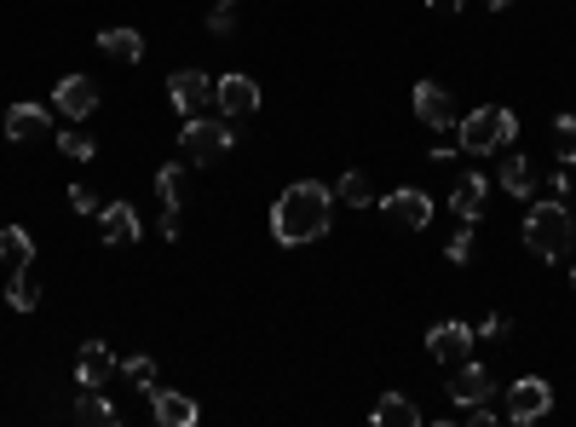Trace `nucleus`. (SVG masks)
Wrapping results in <instances>:
<instances>
[{"mask_svg": "<svg viewBox=\"0 0 576 427\" xmlns=\"http://www.w3.org/2000/svg\"><path fill=\"white\" fill-rule=\"evenodd\" d=\"M335 226V191L317 186V179H300L272 202V237L283 249H305V242H323Z\"/></svg>", "mask_w": 576, "mask_h": 427, "instance_id": "1", "label": "nucleus"}, {"mask_svg": "<svg viewBox=\"0 0 576 427\" xmlns=\"http://www.w3.org/2000/svg\"><path fill=\"white\" fill-rule=\"evenodd\" d=\"M513 139H519V116L502 110V105H484L456 121V145L461 156H490V151H507Z\"/></svg>", "mask_w": 576, "mask_h": 427, "instance_id": "2", "label": "nucleus"}, {"mask_svg": "<svg viewBox=\"0 0 576 427\" xmlns=\"http://www.w3.org/2000/svg\"><path fill=\"white\" fill-rule=\"evenodd\" d=\"M571 209L565 202H530V214H525V249L537 254V260H560L571 249Z\"/></svg>", "mask_w": 576, "mask_h": 427, "instance_id": "3", "label": "nucleus"}, {"mask_svg": "<svg viewBox=\"0 0 576 427\" xmlns=\"http://www.w3.org/2000/svg\"><path fill=\"white\" fill-rule=\"evenodd\" d=\"M237 145V128H231V116H184V128H179V151L184 162H219L225 151Z\"/></svg>", "mask_w": 576, "mask_h": 427, "instance_id": "4", "label": "nucleus"}, {"mask_svg": "<svg viewBox=\"0 0 576 427\" xmlns=\"http://www.w3.org/2000/svg\"><path fill=\"white\" fill-rule=\"evenodd\" d=\"M553 411V388H548V381L542 376H519V381H513V388H507V422L513 427H525V422H542Z\"/></svg>", "mask_w": 576, "mask_h": 427, "instance_id": "5", "label": "nucleus"}, {"mask_svg": "<svg viewBox=\"0 0 576 427\" xmlns=\"http://www.w3.org/2000/svg\"><path fill=\"white\" fill-rule=\"evenodd\" d=\"M472 341H479L472 323L444 318V323H432V330H427V353L439 358V364H461V358H472Z\"/></svg>", "mask_w": 576, "mask_h": 427, "instance_id": "6", "label": "nucleus"}, {"mask_svg": "<svg viewBox=\"0 0 576 427\" xmlns=\"http://www.w3.org/2000/svg\"><path fill=\"white\" fill-rule=\"evenodd\" d=\"M168 98H173L179 116H202V110L214 105V81L202 75V70H173L168 75Z\"/></svg>", "mask_w": 576, "mask_h": 427, "instance_id": "7", "label": "nucleus"}, {"mask_svg": "<svg viewBox=\"0 0 576 427\" xmlns=\"http://www.w3.org/2000/svg\"><path fill=\"white\" fill-rule=\"evenodd\" d=\"M214 105L231 116V121H242V116H254V110H260V87H254V81L242 75V70H231V75H219V81H214Z\"/></svg>", "mask_w": 576, "mask_h": 427, "instance_id": "8", "label": "nucleus"}, {"mask_svg": "<svg viewBox=\"0 0 576 427\" xmlns=\"http://www.w3.org/2000/svg\"><path fill=\"white\" fill-rule=\"evenodd\" d=\"M449 399H456L461 411H472V404H490V399H496V381H490L484 364L461 358V364H456V376H449Z\"/></svg>", "mask_w": 576, "mask_h": 427, "instance_id": "9", "label": "nucleus"}, {"mask_svg": "<svg viewBox=\"0 0 576 427\" xmlns=\"http://www.w3.org/2000/svg\"><path fill=\"white\" fill-rule=\"evenodd\" d=\"M52 110H64L70 121H87L98 110V81L93 75H64L52 87Z\"/></svg>", "mask_w": 576, "mask_h": 427, "instance_id": "10", "label": "nucleus"}, {"mask_svg": "<svg viewBox=\"0 0 576 427\" xmlns=\"http://www.w3.org/2000/svg\"><path fill=\"white\" fill-rule=\"evenodd\" d=\"M416 116L427 121V128H456V98H449V87H444V81H416Z\"/></svg>", "mask_w": 576, "mask_h": 427, "instance_id": "11", "label": "nucleus"}, {"mask_svg": "<svg viewBox=\"0 0 576 427\" xmlns=\"http://www.w3.org/2000/svg\"><path fill=\"white\" fill-rule=\"evenodd\" d=\"M47 133H52V110L47 105H29V98H24V105L7 110V139H12V145H40Z\"/></svg>", "mask_w": 576, "mask_h": 427, "instance_id": "12", "label": "nucleus"}, {"mask_svg": "<svg viewBox=\"0 0 576 427\" xmlns=\"http://www.w3.org/2000/svg\"><path fill=\"white\" fill-rule=\"evenodd\" d=\"M381 209L393 214L404 232H427V226H432V197H427V191H416V186H398L393 197L381 202Z\"/></svg>", "mask_w": 576, "mask_h": 427, "instance_id": "13", "label": "nucleus"}, {"mask_svg": "<svg viewBox=\"0 0 576 427\" xmlns=\"http://www.w3.org/2000/svg\"><path fill=\"white\" fill-rule=\"evenodd\" d=\"M98 232H105V242L110 249H133L139 242V209L133 202H105V209H98Z\"/></svg>", "mask_w": 576, "mask_h": 427, "instance_id": "14", "label": "nucleus"}, {"mask_svg": "<svg viewBox=\"0 0 576 427\" xmlns=\"http://www.w3.org/2000/svg\"><path fill=\"white\" fill-rule=\"evenodd\" d=\"M144 399H151V416H156L161 427H196V399H191V393H179V388H151Z\"/></svg>", "mask_w": 576, "mask_h": 427, "instance_id": "15", "label": "nucleus"}, {"mask_svg": "<svg viewBox=\"0 0 576 427\" xmlns=\"http://www.w3.org/2000/svg\"><path fill=\"white\" fill-rule=\"evenodd\" d=\"M110 370H116V358H110L105 341H81V353H75V381L81 388H105Z\"/></svg>", "mask_w": 576, "mask_h": 427, "instance_id": "16", "label": "nucleus"}, {"mask_svg": "<svg viewBox=\"0 0 576 427\" xmlns=\"http://www.w3.org/2000/svg\"><path fill=\"white\" fill-rule=\"evenodd\" d=\"M369 422L375 427H421V404L409 393H381V404L369 411Z\"/></svg>", "mask_w": 576, "mask_h": 427, "instance_id": "17", "label": "nucleus"}, {"mask_svg": "<svg viewBox=\"0 0 576 427\" xmlns=\"http://www.w3.org/2000/svg\"><path fill=\"white\" fill-rule=\"evenodd\" d=\"M484 191H490V186H484V174H461V179H456V191H449V209H456L467 226H472V220L484 214Z\"/></svg>", "mask_w": 576, "mask_h": 427, "instance_id": "18", "label": "nucleus"}, {"mask_svg": "<svg viewBox=\"0 0 576 427\" xmlns=\"http://www.w3.org/2000/svg\"><path fill=\"white\" fill-rule=\"evenodd\" d=\"M98 52H110L116 64H139V58H144V35L128 29V24H116V29L98 35Z\"/></svg>", "mask_w": 576, "mask_h": 427, "instance_id": "19", "label": "nucleus"}, {"mask_svg": "<svg viewBox=\"0 0 576 427\" xmlns=\"http://www.w3.org/2000/svg\"><path fill=\"white\" fill-rule=\"evenodd\" d=\"M75 422H87V427H116L121 416H116V404L105 399V388H81V399H75Z\"/></svg>", "mask_w": 576, "mask_h": 427, "instance_id": "20", "label": "nucleus"}, {"mask_svg": "<svg viewBox=\"0 0 576 427\" xmlns=\"http://www.w3.org/2000/svg\"><path fill=\"white\" fill-rule=\"evenodd\" d=\"M35 260V242H29V232L24 226H0V266H29Z\"/></svg>", "mask_w": 576, "mask_h": 427, "instance_id": "21", "label": "nucleus"}, {"mask_svg": "<svg viewBox=\"0 0 576 427\" xmlns=\"http://www.w3.org/2000/svg\"><path fill=\"white\" fill-rule=\"evenodd\" d=\"M502 186L519 197V202H530V191H537V174H530V156H502Z\"/></svg>", "mask_w": 576, "mask_h": 427, "instance_id": "22", "label": "nucleus"}, {"mask_svg": "<svg viewBox=\"0 0 576 427\" xmlns=\"http://www.w3.org/2000/svg\"><path fill=\"white\" fill-rule=\"evenodd\" d=\"M156 197H161V214H179V202H184V162H168V168L156 174Z\"/></svg>", "mask_w": 576, "mask_h": 427, "instance_id": "23", "label": "nucleus"}, {"mask_svg": "<svg viewBox=\"0 0 576 427\" xmlns=\"http://www.w3.org/2000/svg\"><path fill=\"white\" fill-rule=\"evenodd\" d=\"M7 300H12V312H35V307H40V283H35V272H29V266H17V272H12Z\"/></svg>", "mask_w": 576, "mask_h": 427, "instance_id": "24", "label": "nucleus"}, {"mask_svg": "<svg viewBox=\"0 0 576 427\" xmlns=\"http://www.w3.org/2000/svg\"><path fill=\"white\" fill-rule=\"evenodd\" d=\"M340 202L346 209H369V202H375V186H369V174H340Z\"/></svg>", "mask_w": 576, "mask_h": 427, "instance_id": "25", "label": "nucleus"}, {"mask_svg": "<svg viewBox=\"0 0 576 427\" xmlns=\"http://www.w3.org/2000/svg\"><path fill=\"white\" fill-rule=\"evenodd\" d=\"M121 376H128L133 388H144V393H151V388H156V358H144V353H128V358H121Z\"/></svg>", "mask_w": 576, "mask_h": 427, "instance_id": "26", "label": "nucleus"}, {"mask_svg": "<svg viewBox=\"0 0 576 427\" xmlns=\"http://www.w3.org/2000/svg\"><path fill=\"white\" fill-rule=\"evenodd\" d=\"M444 254L456 260V266H472V254H479V242H472V226H467V220H461V232L444 242Z\"/></svg>", "mask_w": 576, "mask_h": 427, "instance_id": "27", "label": "nucleus"}, {"mask_svg": "<svg viewBox=\"0 0 576 427\" xmlns=\"http://www.w3.org/2000/svg\"><path fill=\"white\" fill-rule=\"evenodd\" d=\"M553 139H560L565 168H576V116H553Z\"/></svg>", "mask_w": 576, "mask_h": 427, "instance_id": "28", "label": "nucleus"}, {"mask_svg": "<svg viewBox=\"0 0 576 427\" xmlns=\"http://www.w3.org/2000/svg\"><path fill=\"white\" fill-rule=\"evenodd\" d=\"M58 156H70V162H93V139H87V133H58Z\"/></svg>", "mask_w": 576, "mask_h": 427, "instance_id": "29", "label": "nucleus"}, {"mask_svg": "<svg viewBox=\"0 0 576 427\" xmlns=\"http://www.w3.org/2000/svg\"><path fill=\"white\" fill-rule=\"evenodd\" d=\"M208 29H214V35H231V29H237V0H219L214 17H208Z\"/></svg>", "mask_w": 576, "mask_h": 427, "instance_id": "30", "label": "nucleus"}, {"mask_svg": "<svg viewBox=\"0 0 576 427\" xmlns=\"http://www.w3.org/2000/svg\"><path fill=\"white\" fill-rule=\"evenodd\" d=\"M70 209H75V214H98L105 202H98V191H93V186H70Z\"/></svg>", "mask_w": 576, "mask_h": 427, "instance_id": "31", "label": "nucleus"}, {"mask_svg": "<svg viewBox=\"0 0 576 427\" xmlns=\"http://www.w3.org/2000/svg\"><path fill=\"white\" fill-rule=\"evenodd\" d=\"M507 330H513V318H507V312H496V318H484V323H479V335H490V341L507 335Z\"/></svg>", "mask_w": 576, "mask_h": 427, "instance_id": "32", "label": "nucleus"}, {"mask_svg": "<svg viewBox=\"0 0 576 427\" xmlns=\"http://www.w3.org/2000/svg\"><path fill=\"white\" fill-rule=\"evenodd\" d=\"M427 7H432V12H439V17H449V12H461V7H467V0H427Z\"/></svg>", "mask_w": 576, "mask_h": 427, "instance_id": "33", "label": "nucleus"}, {"mask_svg": "<svg viewBox=\"0 0 576 427\" xmlns=\"http://www.w3.org/2000/svg\"><path fill=\"white\" fill-rule=\"evenodd\" d=\"M484 7H490V12H507V7H513V0H484Z\"/></svg>", "mask_w": 576, "mask_h": 427, "instance_id": "34", "label": "nucleus"}, {"mask_svg": "<svg viewBox=\"0 0 576 427\" xmlns=\"http://www.w3.org/2000/svg\"><path fill=\"white\" fill-rule=\"evenodd\" d=\"M571 289H576V266H571Z\"/></svg>", "mask_w": 576, "mask_h": 427, "instance_id": "35", "label": "nucleus"}]
</instances>
